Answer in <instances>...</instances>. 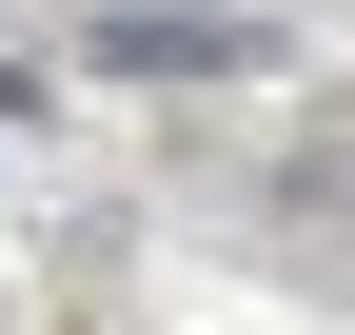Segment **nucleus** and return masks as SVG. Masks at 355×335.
<instances>
[{
    "label": "nucleus",
    "mask_w": 355,
    "mask_h": 335,
    "mask_svg": "<svg viewBox=\"0 0 355 335\" xmlns=\"http://www.w3.org/2000/svg\"><path fill=\"white\" fill-rule=\"evenodd\" d=\"M79 60L99 79H277V20L257 0H99Z\"/></svg>",
    "instance_id": "nucleus-1"
}]
</instances>
